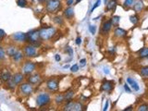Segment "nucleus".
<instances>
[{
    "mask_svg": "<svg viewBox=\"0 0 148 111\" xmlns=\"http://www.w3.org/2000/svg\"><path fill=\"white\" fill-rule=\"evenodd\" d=\"M57 34V30L54 27H44L39 31V36L41 40L47 41L52 39Z\"/></svg>",
    "mask_w": 148,
    "mask_h": 111,
    "instance_id": "f257e3e1",
    "label": "nucleus"
},
{
    "mask_svg": "<svg viewBox=\"0 0 148 111\" xmlns=\"http://www.w3.org/2000/svg\"><path fill=\"white\" fill-rule=\"evenodd\" d=\"M27 35V41L29 44H34V46L36 47L37 45H40V43H39V40H40V36H39V31L36 30H33L29 32L28 34H26Z\"/></svg>",
    "mask_w": 148,
    "mask_h": 111,
    "instance_id": "f03ea898",
    "label": "nucleus"
},
{
    "mask_svg": "<svg viewBox=\"0 0 148 111\" xmlns=\"http://www.w3.org/2000/svg\"><path fill=\"white\" fill-rule=\"evenodd\" d=\"M60 7L61 3L59 0H48L46 2V10L49 13H56Z\"/></svg>",
    "mask_w": 148,
    "mask_h": 111,
    "instance_id": "7ed1b4c3",
    "label": "nucleus"
},
{
    "mask_svg": "<svg viewBox=\"0 0 148 111\" xmlns=\"http://www.w3.org/2000/svg\"><path fill=\"white\" fill-rule=\"evenodd\" d=\"M51 101V98L49 96V94L46 93H42V94H38L36 97V104L39 108L44 107L47 104H49Z\"/></svg>",
    "mask_w": 148,
    "mask_h": 111,
    "instance_id": "20e7f679",
    "label": "nucleus"
},
{
    "mask_svg": "<svg viewBox=\"0 0 148 111\" xmlns=\"http://www.w3.org/2000/svg\"><path fill=\"white\" fill-rule=\"evenodd\" d=\"M23 52L24 55L27 57H34L37 56L36 47L34 46V44H26L23 47Z\"/></svg>",
    "mask_w": 148,
    "mask_h": 111,
    "instance_id": "39448f33",
    "label": "nucleus"
},
{
    "mask_svg": "<svg viewBox=\"0 0 148 111\" xmlns=\"http://www.w3.org/2000/svg\"><path fill=\"white\" fill-rule=\"evenodd\" d=\"M20 91L24 95H30L34 92V87H33V85L30 82L21 83L20 85Z\"/></svg>",
    "mask_w": 148,
    "mask_h": 111,
    "instance_id": "423d86ee",
    "label": "nucleus"
},
{
    "mask_svg": "<svg viewBox=\"0 0 148 111\" xmlns=\"http://www.w3.org/2000/svg\"><path fill=\"white\" fill-rule=\"evenodd\" d=\"M65 110H71V111H80L82 109V105L81 103H78V102H72L69 101L66 106H65Z\"/></svg>",
    "mask_w": 148,
    "mask_h": 111,
    "instance_id": "0eeeda50",
    "label": "nucleus"
},
{
    "mask_svg": "<svg viewBox=\"0 0 148 111\" xmlns=\"http://www.w3.org/2000/svg\"><path fill=\"white\" fill-rule=\"evenodd\" d=\"M35 70V64L32 61L25 62L22 67V72L24 74H32Z\"/></svg>",
    "mask_w": 148,
    "mask_h": 111,
    "instance_id": "6e6552de",
    "label": "nucleus"
},
{
    "mask_svg": "<svg viewBox=\"0 0 148 111\" xmlns=\"http://www.w3.org/2000/svg\"><path fill=\"white\" fill-rule=\"evenodd\" d=\"M12 39L16 42H19V43H22V42H26V39H27V35L24 33H16V34H12Z\"/></svg>",
    "mask_w": 148,
    "mask_h": 111,
    "instance_id": "1a4fd4ad",
    "label": "nucleus"
},
{
    "mask_svg": "<svg viewBox=\"0 0 148 111\" xmlns=\"http://www.w3.org/2000/svg\"><path fill=\"white\" fill-rule=\"evenodd\" d=\"M11 78H12V75H11V73H10V71L8 70H4V71H1V73H0V80L2 81L7 82Z\"/></svg>",
    "mask_w": 148,
    "mask_h": 111,
    "instance_id": "9d476101",
    "label": "nucleus"
},
{
    "mask_svg": "<svg viewBox=\"0 0 148 111\" xmlns=\"http://www.w3.org/2000/svg\"><path fill=\"white\" fill-rule=\"evenodd\" d=\"M114 86V82L112 81H104L101 85V90L104 92H111Z\"/></svg>",
    "mask_w": 148,
    "mask_h": 111,
    "instance_id": "9b49d317",
    "label": "nucleus"
},
{
    "mask_svg": "<svg viewBox=\"0 0 148 111\" xmlns=\"http://www.w3.org/2000/svg\"><path fill=\"white\" fill-rule=\"evenodd\" d=\"M47 88L50 90V91H57V89H58V82H57V80H55V79H51L49 81H47Z\"/></svg>",
    "mask_w": 148,
    "mask_h": 111,
    "instance_id": "f8f14e48",
    "label": "nucleus"
},
{
    "mask_svg": "<svg viewBox=\"0 0 148 111\" xmlns=\"http://www.w3.org/2000/svg\"><path fill=\"white\" fill-rule=\"evenodd\" d=\"M41 81V76L40 74H34L31 75L28 78V82H30L31 84H37Z\"/></svg>",
    "mask_w": 148,
    "mask_h": 111,
    "instance_id": "ddd939ff",
    "label": "nucleus"
},
{
    "mask_svg": "<svg viewBox=\"0 0 148 111\" xmlns=\"http://www.w3.org/2000/svg\"><path fill=\"white\" fill-rule=\"evenodd\" d=\"M11 80L13 81V82L16 84V85H17V84H20V82L24 80V75L22 73H20V72H19V73H15L13 76H12Z\"/></svg>",
    "mask_w": 148,
    "mask_h": 111,
    "instance_id": "4468645a",
    "label": "nucleus"
},
{
    "mask_svg": "<svg viewBox=\"0 0 148 111\" xmlns=\"http://www.w3.org/2000/svg\"><path fill=\"white\" fill-rule=\"evenodd\" d=\"M111 27H112V23H111L110 20H107L103 23V26H102V33L105 34H108L111 30Z\"/></svg>",
    "mask_w": 148,
    "mask_h": 111,
    "instance_id": "2eb2a0df",
    "label": "nucleus"
},
{
    "mask_svg": "<svg viewBox=\"0 0 148 111\" xmlns=\"http://www.w3.org/2000/svg\"><path fill=\"white\" fill-rule=\"evenodd\" d=\"M126 34H127V32H126L124 29H122V28L117 27L116 29H115V31H114V35L116 37H118V38L124 37Z\"/></svg>",
    "mask_w": 148,
    "mask_h": 111,
    "instance_id": "dca6fc26",
    "label": "nucleus"
},
{
    "mask_svg": "<svg viewBox=\"0 0 148 111\" xmlns=\"http://www.w3.org/2000/svg\"><path fill=\"white\" fill-rule=\"evenodd\" d=\"M127 81H128V84H130L131 86V88L133 89V91H139L140 90V86H139L138 82L135 81V80L131 79V78H128Z\"/></svg>",
    "mask_w": 148,
    "mask_h": 111,
    "instance_id": "f3484780",
    "label": "nucleus"
},
{
    "mask_svg": "<svg viewBox=\"0 0 148 111\" xmlns=\"http://www.w3.org/2000/svg\"><path fill=\"white\" fill-rule=\"evenodd\" d=\"M117 7V0H109L107 2V11H111V10H115Z\"/></svg>",
    "mask_w": 148,
    "mask_h": 111,
    "instance_id": "a211bd4d",
    "label": "nucleus"
},
{
    "mask_svg": "<svg viewBox=\"0 0 148 111\" xmlns=\"http://www.w3.org/2000/svg\"><path fill=\"white\" fill-rule=\"evenodd\" d=\"M17 51H18V49L15 45H9V46L7 48V54L8 57H12L14 55L17 53Z\"/></svg>",
    "mask_w": 148,
    "mask_h": 111,
    "instance_id": "6ab92c4d",
    "label": "nucleus"
},
{
    "mask_svg": "<svg viewBox=\"0 0 148 111\" xmlns=\"http://www.w3.org/2000/svg\"><path fill=\"white\" fill-rule=\"evenodd\" d=\"M133 6V9L136 11V12H139V11H142L145 7V4L143 3V1H137L135 4L132 5Z\"/></svg>",
    "mask_w": 148,
    "mask_h": 111,
    "instance_id": "aec40b11",
    "label": "nucleus"
},
{
    "mask_svg": "<svg viewBox=\"0 0 148 111\" xmlns=\"http://www.w3.org/2000/svg\"><path fill=\"white\" fill-rule=\"evenodd\" d=\"M64 15L67 19H72L74 16V10L72 7H68L64 11Z\"/></svg>",
    "mask_w": 148,
    "mask_h": 111,
    "instance_id": "412c9836",
    "label": "nucleus"
},
{
    "mask_svg": "<svg viewBox=\"0 0 148 111\" xmlns=\"http://www.w3.org/2000/svg\"><path fill=\"white\" fill-rule=\"evenodd\" d=\"M12 57H13V60L14 61H17V62H19V61H20L21 59H22V58H23V53H22L21 51L18 50L17 53L14 55Z\"/></svg>",
    "mask_w": 148,
    "mask_h": 111,
    "instance_id": "4be33fe9",
    "label": "nucleus"
},
{
    "mask_svg": "<svg viewBox=\"0 0 148 111\" xmlns=\"http://www.w3.org/2000/svg\"><path fill=\"white\" fill-rule=\"evenodd\" d=\"M139 56L141 58H145V57H148V48L147 47H144L141 50L139 51Z\"/></svg>",
    "mask_w": 148,
    "mask_h": 111,
    "instance_id": "5701e85b",
    "label": "nucleus"
},
{
    "mask_svg": "<svg viewBox=\"0 0 148 111\" xmlns=\"http://www.w3.org/2000/svg\"><path fill=\"white\" fill-rule=\"evenodd\" d=\"M74 96V92L73 91H69L68 93L64 94V99L66 101H71L72 100V98Z\"/></svg>",
    "mask_w": 148,
    "mask_h": 111,
    "instance_id": "b1692460",
    "label": "nucleus"
},
{
    "mask_svg": "<svg viewBox=\"0 0 148 111\" xmlns=\"http://www.w3.org/2000/svg\"><path fill=\"white\" fill-rule=\"evenodd\" d=\"M119 20H120V17H119V16H114V17L110 20L111 23H112V26L117 27L118 25V23H119Z\"/></svg>",
    "mask_w": 148,
    "mask_h": 111,
    "instance_id": "393cba45",
    "label": "nucleus"
},
{
    "mask_svg": "<svg viewBox=\"0 0 148 111\" xmlns=\"http://www.w3.org/2000/svg\"><path fill=\"white\" fill-rule=\"evenodd\" d=\"M55 100H56L57 104H61L63 101H65L64 94H57V96H56V98H55Z\"/></svg>",
    "mask_w": 148,
    "mask_h": 111,
    "instance_id": "a878e982",
    "label": "nucleus"
},
{
    "mask_svg": "<svg viewBox=\"0 0 148 111\" xmlns=\"http://www.w3.org/2000/svg\"><path fill=\"white\" fill-rule=\"evenodd\" d=\"M140 73H141L142 76H144V77H147L148 76V67H144L141 69V71H140Z\"/></svg>",
    "mask_w": 148,
    "mask_h": 111,
    "instance_id": "bb28decb",
    "label": "nucleus"
},
{
    "mask_svg": "<svg viewBox=\"0 0 148 111\" xmlns=\"http://www.w3.org/2000/svg\"><path fill=\"white\" fill-rule=\"evenodd\" d=\"M27 4V0H17V5L20 7H25Z\"/></svg>",
    "mask_w": 148,
    "mask_h": 111,
    "instance_id": "cd10ccee",
    "label": "nucleus"
},
{
    "mask_svg": "<svg viewBox=\"0 0 148 111\" xmlns=\"http://www.w3.org/2000/svg\"><path fill=\"white\" fill-rule=\"evenodd\" d=\"M54 21L57 24H58V25H61V24H63V19H62L60 16H57V17H55L54 18Z\"/></svg>",
    "mask_w": 148,
    "mask_h": 111,
    "instance_id": "c85d7f7f",
    "label": "nucleus"
},
{
    "mask_svg": "<svg viewBox=\"0 0 148 111\" xmlns=\"http://www.w3.org/2000/svg\"><path fill=\"white\" fill-rule=\"evenodd\" d=\"M133 4H134V0H125L124 1V6L126 7H132Z\"/></svg>",
    "mask_w": 148,
    "mask_h": 111,
    "instance_id": "c756f323",
    "label": "nucleus"
},
{
    "mask_svg": "<svg viewBox=\"0 0 148 111\" xmlns=\"http://www.w3.org/2000/svg\"><path fill=\"white\" fill-rule=\"evenodd\" d=\"M101 5V0H97L95 3H94V7H92V9H91V11H90V13H93L94 11V9L96 8V7H98L99 6Z\"/></svg>",
    "mask_w": 148,
    "mask_h": 111,
    "instance_id": "7c9ffc66",
    "label": "nucleus"
},
{
    "mask_svg": "<svg viewBox=\"0 0 148 111\" xmlns=\"http://www.w3.org/2000/svg\"><path fill=\"white\" fill-rule=\"evenodd\" d=\"M130 20H131V23H133V24H137V22L139 21V19H138V17L137 16H131L130 17Z\"/></svg>",
    "mask_w": 148,
    "mask_h": 111,
    "instance_id": "2f4dec72",
    "label": "nucleus"
},
{
    "mask_svg": "<svg viewBox=\"0 0 148 111\" xmlns=\"http://www.w3.org/2000/svg\"><path fill=\"white\" fill-rule=\"evenodd\" d=\"M89 31H90V33H91L93 35L95 34V33H96V26H95V25H90V26H89Z\"/></svg>",
    "mask_w": 148,
    "mask_h": 111,
    "instance_id": "473e14b6",
    "label": "nucleus"
},
{
    "mask_svg": "<svg viewBox=\"0 0 148 111\" xmlns=\"http://www.w3.org/2000/svg\"><path fill=\"white\" fill-rule=\"evenodd\" d=\"M138 110L139 111H147L148 110V106L147 105H142L138 108Z\"/></svg>",
    "mask_w": 148,
    "mask_h": 111,
    "instance_id": "72a5a7b5",
    "label": "nucleus"
},
{
    "mask_svg": "<svg viewBox=\"0 0 148 111\" xmlns=\"http://www.w3.org/2000/svg\"><path fill=\"white\" fill-rule=\"evenodd\" d=\"M5 58V50L2 46H0V60Z\"/></svg>",
    "mask_w": 148,
    "mask_h": 111,
    "instance_id": "f704fd0d",
    "label": "nucleus"
},
{
    "mask_svg": "<svg viewBox=\"0 0 148 111\" xmlns=\"http://www.w3.org/2000/svg\"><path fill=\"white\" fill-rule=\"evenodd\" d=\"M71 72H77L79 71V66L77 64H74L71 67Z\"/></svg>",
    "mask_w": 148,
    "mask_h": 111,
    "instance_id": "c9c22d12",
    "label": "nucleus"
},
{
    "mask_svg": "<svg viewBox=\"0 0 148 111\" xmlns=\"http://www.w3.org/2000/svg\"><path fill=\"white\" fill-rule=\"evenodd\" d=\"M85 65H86V59H85V58L81 59V60H80V67L84 68L85 67Z\"/></svg>",
    "mask_w": 148,
    "mask_h": 111,
    "instance_id": "e433bc0d",
    "label": "nucleus"
},
{
    "mask_svg": "<svg viewBox=\"0 0 148 111\" xmlns=\"http://www.w3.org/2000/svg\"><path fill=\"white\" fill-rule=\"evenodd\" d=\"M5 36H6V33H5V31L2 30V29H0V40H2Z\"/></svg>",
    "mask_w": 148,
    "mask_h": 111,
    "instance_id": "4c0bfd02",
    "label": "nucleus"
},
{
    "mask_svg": "<svg viewBox=\"0 0 148 111\" xmlns=\"http://www.w3.org/2000/svg\"><path fill=\"white\" fill-rule=\"evenodd\" d=\"M124 90L127 92V93H131V88L129 87V84H127V83L124 84Z\"/></svg>",
    "mask_w": 148,
    "mask_h": 111,
    "instance_id": "58836bf2",
    "label": "nucleus"
},
{
    "mask_svg": "<svg viewBox=\"0 0 148 111\" xmlns=\"http://www.w3.org/2000/svg\"><path fill=\"white\" fill-rule=\"evenodd\" d=\"M76 44H77L78 45H80V44H81V38L80 36H78L77 38H76Z\"/></svg>",
    "mask_w": 148,
    "mask_h": 111,
    "instance_id": "ea45409f",
    "label": "nucleus"
},
{
    "mask_svg": "<svg viewBox=\"0 0 148 111\" xmlns=\"http://www.w3.org/2000/svg\"><path fill=\"white\" fill-rule=\"evenodd\" d=\"M55 59H56V61H57V62H58V61L61 60V57L58 54H57L56 56H55Z\"/></svg>",
    "mask_w": 148,
    "mask_h": 111,
    "instance_id": "a19ab883",
    "label": "nucleus"
},
{
    "mask_svg": "<svg viewBox=\"0 0 148 111\" xmlns=\"http://www.w3.org/2000/svg\"><path fill=\"white\" fill-rule=\"evenodd\" d=\"M108 104H109V103H108V101L106 102V105H105V108H103V110H104V111H107V110H108Z\"/></svg>",
    "mask_w": 148,
    "mask_h": 111,
    "instance_id": "79ce46f5",
    "label": "nucleus"
},
{
    "mask_svg": "<svg viewBox=\"0 0 148 111\" xmlns=\"http://www.w3.org/2000/svg\"><path fill=\"white\" fill-rule=\"evenodd\" d=\"M73 3H74V0H67V5H69V6H71Z\"/></svg>",
    "mask_w": 148,
    "mask_h": 111,
    "instance_id": "37998d69",
    "label": "nucleus"
},
{
    "mask_svg": "<svg viewBox=\"0 0 148 111\" xmlns=\"http://www.w3.org/2000/svg\"><path fill=\"white\" fill-rule=\"evenodd\" d=\"M131 108H132V107H131H131H129V108H125L124 110H125V111H127V110H131Z\"/></svg>",
    "mask_w": 148,
    "mask_h": 111,
    "instance_id": "c03bdc74",
    "label": "nucleus"
},
{
    "mask_svg": "<svg viewBox=\"0 0 148 111\" xmlns=\"http://www.w3.org/2000/svg\"><path fill=\"white\" fill-rule=\"evenodd\" d=\"M105 72H106L107 74H109V71H108V69H105Z\"/></svg>",
    "mask_w": 148,
    "mask_h": 111,
    "instance_id": "a18cd8bd",
    "label": "nucleus"
},
{
    "mask_svg": "<svg viewBox=\"0 0 148 111\" xmlns=\"http://www.w3.org/2000/svg\"><path fill=\"white\" fill-rule=\"evenodd\" d=\"M63 68H64V69H68V68H70V65H65V66H64V67H63Z\"/></svg>",
    "mask_w": 148,
    "mask_h": 111,
    "instance_id": "49530a36",
    "label": "nucleus"
},
{
    "mask_svg": "<svg viewBox=\"0 0 148 111\" xmlns=\"http://www.w3.org/2000/svg\"><path fill=\"white\" fill-rule=\"evenodd\" d=\"M81 0H76V3H79V2H81Z\"/></svg>",
    "mask_w": 148,
    "mask_h": 111,
    "instance_id": "de8ad7c7",
    "label": "nucleus"
},
{
    "mask_svg": "<svg viewBox=\"0 0 148 111\" xmlns=\"http://www.w3.org/2000/svg\"><path fill=\"white\" fill-rule=\"evenodd\" d=\"M104 2H105V4H107V2H108V0H105Z\"/></svg>",
    "mask_w": 148,
    "mask_h": 111,
    "instance_id": "09e8293b",
    "label": "nucleus"
}]
</instances>
